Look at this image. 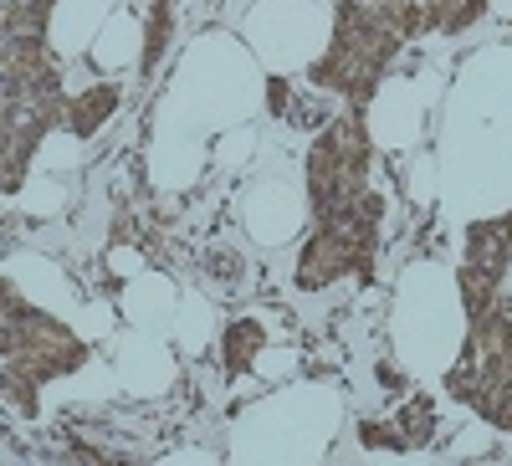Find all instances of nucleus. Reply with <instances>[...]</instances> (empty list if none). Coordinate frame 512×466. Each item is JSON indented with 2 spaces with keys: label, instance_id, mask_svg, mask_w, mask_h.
Wrapping results in <instances>:
<instances>
[{
  "label": "nucleus",
  "instance_id": "obj_2",
  "mask_svg": "<svg viewBox=\"0 0 512 466\" xmlns=\"http://www.w3.org/2000/svg\"><path fill=\"white\" fill-rule=\"evenodd\" d=\"M374 241H379V195L364 190V200H354L349 210L318 216V231L303 246V262H297V287L313 292V287H328L333 277H344V272L369 277Z\"/></svg>",
  "mask_w": 512,
  "mask_h": 466
},
{
  "label": "nucleus",
  "instance_id": "obj_5",
  "mask_svg": "<svg viewBox=\"0 0 512 466\" xmlns=\"http://www.w3.org/2000/svg\"><path fill=\"white\" fill-rule=\"evenodd\" d=\"M256 349H262V328L256 323H231V333H226V374H246Z\"/></svg>",
  "mask_w": 512,
  "mask_h": 466
},
{
  "label": "nucleus",
  "instance_id": "obj_4",
  "mask_svg": "<svg viewBox=\"0 0 512 466\" xmlns=\"http://www.w3.org/2000/svg\"><path fill=\"white\" fill-rule=\"evenodd\" d=\"M113 108H118V88H113V82H98V88H88V93H82V98L67 108L72 134L88 139L93 129H103V123H108V113H113Z\"/></svg>",
  "mask_w": 512,
  "mask_h": 466
},
{
  "label": "nucleus",
  "instance_id": "obj_7",
  "mask_svg": "<svg viewBox=\"0 0 512 466\" xmlns=\"http://www.w3.org/2000/svg\"><path fill=\"white\" fill-rule=\"evenodd\" d=\"M169 16H175V0H154V11H149V41H144V72L159 62L164 41H169Z\"/></svg>",
  "mask_w": 512,
  "mask_h": 466
},
{
  "label": "nucleus",
  "instance_id": "obj_6",
  "mask_svg": "<svg viewBox=\"0 0 512 466\" xmlns=\"http://www.w3.org/2000/svg\"><path fill=\"white\" fill-rule=\"evenodd\" d=\"M482 11H487V0H431V21L441 31H466Z\"/></svg>",
  "mask_w": 512,
  "mask_h": 466
},
{
  "label": "nucleus",
  "instance_id": "obj_3",
  "mask_svg": "<svg viewBox=\"0 0 512 466\" xmlns=\"http://www.w3.org/2000/svg\"><path fill=\"white\" fill-rule=\"evenodd\" d=\"M364 190H369V134H364V118L349 113V118H333L308 154L313 216L349 210L354 200H364Z\"/></svg>",
  "mask_w": 512,
  "mask_h": 466
},
{
  "label": "nucleus",
  "instance_id": "obj_1",
  "mask_svg": "<svg viewBox=\"0 0 512 466\" xmlns=\"http://www.w3.org/2000/svg\"><path fill=\"white\" fill-rule=\"evenodd\" d=\"M420 31V6L415 0H338V26L333 47L318 57L313 82L333 93H349L354 108L374 98V82L395 52Z\"/></svg>",
  "mask_w": 512,
  "mask_h": 466
}]
</instances>
